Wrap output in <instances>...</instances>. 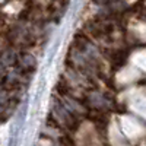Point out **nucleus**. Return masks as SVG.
I'll list each match as a JSON object with an SVG mask.
<instances>
[{
	"instance_id": "2",
	"label": "nucleus",
	"mask_w": 146,
	"mask_h": 146,
	"mask_svg": "<svg viewBox=\"0 0 146 146\" xmlns=\"http://www.w3.org/2000/svg\"><path fill=\"white\" fill-rule=\"evenodd\" d=\"M94 3L96 5H101V6H105V7H110V6H113L114 3H117L118 0H92Z\"/></svg>"
},
{
	"instance_id": "1",
	"label": "nucleus",
	"mask_w": 146,
	"mask_h": 146,
	"mask_svg": "<svg viewBox=\"0 0 146 146\" xmlns=\"http://www.w3.org/2000/svg\"><path fill=\"white\" fill-rule=\"evenodd\" d=\"M25 117H27V104H23V105L21 107V110L18 111V118H16V121H15L13 127H12L10 139H9V146H16V143H18V136H19L21 129H22V126H23Z\"/></svg>"
}]
</instances>
